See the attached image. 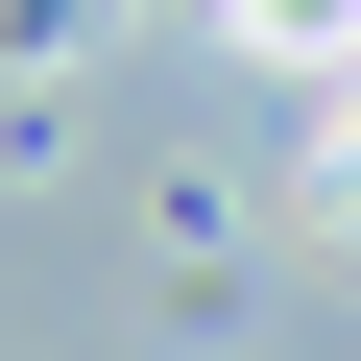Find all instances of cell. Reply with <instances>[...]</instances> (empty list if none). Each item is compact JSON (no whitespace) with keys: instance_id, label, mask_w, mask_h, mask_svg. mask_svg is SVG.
<instances>
[{"instance_id":"1","label":"cell","mask_w":361,"mask_h":361,"mask_svg":"<svg viewBox=\"0 0 361 361\" xmlns=\"http://www.w3.org/2000/svg\"><path fill=\"white\" fill-rule=\"evenodd\" d=\"M241 25H265V49H337V25H361V0H241Z\"/></svg>"}]
</instances>
